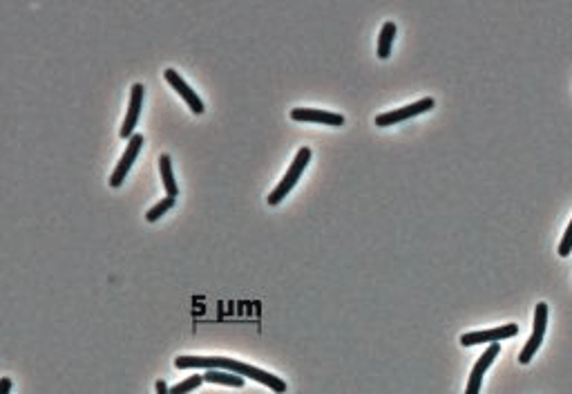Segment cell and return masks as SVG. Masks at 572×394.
I'll return each mask as SVG.
<instances>
[{
    "mask_svg": "<svg viewBox=\"0 0 572 394\" xmlns=\"http://www.w3.org/2000/svg\"><path fill=\"white\" fill-rule=\"evenodd\" d=\"M175 368L186 370V368H204V370H226L233 374H240L244 379H253L262 386H269L275 392H286V383L282 379H278L275 374L266 372L262 368H255V365L235 361V359H226V356H177L175 359Z\"/></svg>",
    "mask_w": 572,
    "mask_h": 394,
    "instance_id": "obj_1",
    "label": "cell"
},
{
    "mask_svg": "<svg viewBox=\"0 0 572 394\" xmlns=\"http://www.w3.org/2000/svg\"><path fill=\"white\" fill-rule=\"evenodd\" d=\"M311 162V148H300L298 150V155H295V159H293V164L289 166V171H286V175L282 177V182L275 186V191L273 193H269V202L271 206H275V204H280L282 200L286 195L291 193V189L295 184L300 182V177H302V173H304V168H307V164Z\"/></svg>",
    "mask_w": 572,
    "mask_h": 394,
    "instance_id": "obj_2",
    "label": "cell"
},
{
    "mask_svg": "<svg viewBox=\"0 0 572 394\" xmlns=\"http://www.w3.org/2000/svg\"><path fill=\"white\" fill-rule=\"evenodd\" d=\"M546 327H548V305L546 303H539L537 309H535V330H532V336L530 341L523 347V352L519 354V363H530L532 356L537 354V350L543 343V336H546Z\"/></svg>",
    "mask_w": 572,
    "mask_h": 394,
    "instance_id": "obj_3",
    "label": "cell"
},
{
    "mask_svg": "<svg viewBox=\"0 0 572 394\" xmlns=\"http://www.w3.org/2000/svg\"><path fill=\"white\" fill-rule=\"evenodd\" d=\"M434 108V99L427 97V99H421L412 103V106H405V108H398V110H392V112H383V115L376 117V126L380 128H387V126H394L398 121H405V119H412L416 115H423V112L432 110Z\"/></svg>",
    "mask_w": 572,
    "mask_h": 394,
    "instance_id": "obj_4",
    "label": "cell"
},
{
    "mask_svg": "<svg viewBox=\"0 0 572 394\" xmlns=\"http://www.w3.org/2000/svg\"><path fill=\"white\" fill-rule=\"evenodd\" d=\"M517 332H519V325H514V323L494 327V330L470 332V334L461 336V345L472 347V345H479V343H501L503 339H512V336H517Z\"/></svg>",
    "mask_w": 572,
    "mask_h": 394,
    "instance_id": "obj_5",
    "label": "cell"
},
{
    "mask_svg": "<svg viewBox=\"0 0 572 394\" xmlns=\"http://www.w3.org/2000/svg\"><path fill=\"white\" fill-rule=\"evenodd\" d=\"M141 148H143V135H137V133H135V135H132V137L128 139L126 153L121 155L117 168H114V173H112V177H110V186H114V189H117V186H121L123 182H126V175H128V171L132 168V162L137 159V155H139Z\"/></svg>",
    "mask_w": 572,
    "mask_h": 394,
    "instance_id": "obj_6",
    "label": "cell"
},
{
    "mask_svg": "<svg viewBox=\"0 0 572 394\" xmlns=\"http://www.w3.org/2000/svg\"><path fill=\"white\" fill-rule=\"evenodd\" d=\"M499 352H501V343H492V345L488 347V350H485V354L481 356V359L474 363L472 374H470V383H467L465 394H479V392H481L483 374L488 372V368L492 365V361L499 356Z\"/></svg>",
    "mask_w": 572,
    "mask_h": 394,
    "instance_id": "obj_7",
    "label": "cell"
},
{
    "mask_svg": "<svg viewBox=\"0 0 572 394\" xmlns=\"http://www.w3.org/2000/svg\"><path fill=\"white\" fill-rule=\"evenodd\" d=\"M143 86L141 83H135L132 86V95H130V106H128V115H126V121H123V126L119 130V135L123 139H130L135 135V128L139 124V117H141V108H143Z\"/></svg>",
    "mask_w": 572,
    "mask_h": 394,
    "instance_id": "obj_8",
    "label": "cell"
},
{
    "mask_svg": "<svg viewBox=\"0 0 572 394\" xmlns=\"http://www.w3.org/2000/svg\"><path fill=\"white\" fill-rule=\"evenodd\" d=\"M293 121H304V124H327V126H342L345 117L336 115L329 110H316V108H295L291 110Z\"/></svg>",
    "mask_w": 572,
    "mask_h": 394,
    "instance_id": "obj_9",
    "label": "cell"
},
{
    "mask_svg": "<svg viewBox=\"0 0 572 394\" xmlns=\"http://www.w3.org/2000/svg\"><path fill=\"white\" fill-rule=\"evenodd\" d=\"M164 77H166V81L170 83V86H173V88L179 92L181 99H184V101L188 103L190 110H193L195 115H202V112H204V103H202V99L197 97V92H195L193 88H190L188 83H186L184 79H181L173 68H168V70L164 72Z\"/></svg>",
    "mask_w": 572,
    "mask_h": 394,
    "instance_id": "obj_10",
    "label": "cell"
},
{
    "mask_svg": "<svg viewBox=\"0 0 572 394\" xmlns=\"http://www.w3.org/2000/svg\"><path fill=\"white\" fill-rule=\"evenodd\" d=\"M159 171H161V182H164V189H166L168 197H177L179 195V186L175 182V173H173V162H170V155H161L159 157Z\"/></svg>",
    "mask_w": 572,
    "mask_h": 394,
    "instance_id": "obj_11",
    "label": "cell"
},
{
    "mask_svg": "<svg viewBox=\"0 0 572 394\" xmlns=\"http://www.w3.org/2000/svg\"><path fill=\"white\" fill-rule=\"evenodd\" d=\"M204 381L208 383H222V386H231V388H242L244 386V377L226 370H206Z\"/></svg>",
    "mask_w": 572,
    "mask_h": 394,
    "instance_id": "obj_12",
    "label": "cell"
},
{
    "mask_svg": "<svg viewBox=\"0 0 572 394\" xmlns=\"http://www.w3.org/2000/svg\"><path fill=\"white\" fill-rule=\"evenodd\" d=\"M394 39H396V25L389 21L383 25V30H380V39H378L380 59H389V54H392V48H394Z\"/></svg>",
    "mask_w": 572,
    "mask_h": 394,
    "instance_id": "obj_13",
    "label": "cell"
},
{
    "mask_svg": "<svg viewBox=\"0 0 572 394\" xmlns=\"http://www.w3.org/2000/svg\"><path fill=\"white\" fill-rule=\"evenodd\" d=\"M173 206H175V197H164V200H161L159 204H155V206H152V209L146 213V220H148V222H157V220L161 218V215H164L166 211L173 209Z\"/></svg>",
    "mask_w": 572,
    "mask_h": 394,
    "instance_id": "obj_14",
    "label": "cell"
},
{
    "mask_svg": "<svg viewBox=\"0 0 572 394\" xmlns=\"http://www.w3.org/2000/svg\"><path fill=\"white\" fill-rule=\"evenodd\" d=\"M204 383V377H199V374H195V377H188L184 379L181 383H177L175 388H170V394H188V392H193L195 388H199Z\"/></svg>",
    "mask_w": 572,
    "mask_h": 394,
    "instance_id": "obj_15",
    "label": "cell"
},
{
    "mask_svg": "<svg viewBox=\"0 0 572 394\" xmlns=\"http://www.w3.org/2000/svg\"><path fill=\"white\" fill-rule=\"evenodd\" d=\"M572 253V222L568 224V229L564 233V238H561V245H559V256L561 258H568Z\"/></svg>",
    "mask_w": 572,
    "mask_h": 394,
    "instance_id": "obj_16",
    "label": "cell"
},
{
    "mask_svg": "<svg viewBox=\"0 0 572 394\" xmlns=\"http://www.w3.org/2000/svg\"><path fill=\"white\" fill-rule=\"evenodd\" d=\"M9 390H12V379H0V394H9Z\"/></svg>",
    "mask_w": 572,
    "mask_h": 394,
    "instance_id": "obj_17",
    "label": "cell"
},
{
    "mask_svg": "<svg viewBox=\"0 0 572 394\" xmlns=\"http://www.w3.org/2000/svg\"><path fill=\"white\" fill-rule=\"evenodd\" d=\"M155 388H157V394H170V388L166 386L164 379H159V381L155 383Z\"/></svg>",
    "mask_w": 572,
    "mask_h": 394,
    "instance_id": "obj_18",
    "label": "cell"
}]
</instances>
